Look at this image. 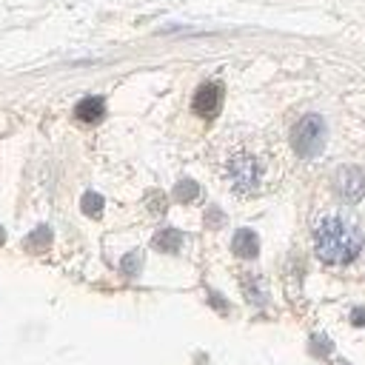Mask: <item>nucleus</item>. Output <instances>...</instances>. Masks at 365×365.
<instances>
[{
  "instance_id": "obj_11",
  "label": "nucleus",
  "mask_w": 365,
  "mask_h": 365,
  "mask_svg": "<svg viewBox=\"0 0 365 365\" xmlns=\"http://www.w3.org/2000/svg\"><path fill=\"white\" fill-rule=\"evenodd\" d=\"M80 208H83V214H88V217H100V211H103V197H100L97 191H88V194H83V200H80Z\"/></svg>"
},
{
  "instance_id": "obj_13",
  "label": "nucleus",
  "mask_w": 365,
  "mask_h": 365,
  "mask_svg": "<svg viewBox=\"0 0 365 365\" xmlns=\"http://www.w3.org/2000/svg\"><path fill=\"white\" fill-rule=\"evenodd\" d=\"M311 348H314V354H328L331 351V342L322 339V336H314V345Z\"/></svg>"
},
{
  "instance_id": "obj_7",
  "label": "nucleus",
  "mask_w": 365,
  "mask_h": 365,
  "mask_svg": "<svg viewBox=\"0 0 365 365\" xmlns=\"http://www.w3.org/2000/svg\"><path fill=\"white\" fill-rule=\"evenodd\" d=\"M74 114H77V120H83V123H97V120L106 114V100H103V97H86V100L77 103Z\"/></svg>"
},
{
  "instance_id": "obj_1",
  "label": "nucleus",
  "mask_w": 365,
  "mask_h": 365,
  "mask_svg": "<svg viewBox=\"0 0 365 365\" xmlns=\"http://www.w3.org/2000/svg\"><path fill=\"white\" fill-rule=\"evenodd\" d=\"M317 257L328 265H348L362 251V231L342 217H322L314 228Z\"/></svg>"
},
{
  "instance_id": "obj_5",
  "label": "nucleus",
  "mask_w": 365,
  "mask_h": 365,
  "mask_svg": "<svg viewBox=\"0 0 365 365\" xmlns=\"http://www.w3.org/2000/svg\"><path fill=\"white\" fill-rule=\"evenodd\" d=\"M194 111L200 117H214L222 106V86L220 83H202L197 91H194V100H191Z\"/></svg>"
},
{
  "instance_id": "obj_4",
  "label": "nucleus",
  "mask_w": 365,
  "mask_h": 365,
  "mask_svg": "<svg viewBox=\"0 0 365 365\" xmlns=\"http://www.w3.org/2000/svg\"><path fill=\"white\" fill-rule=\"evenodd\" d=\"M336 191L342 194V200L356 202L365 197V171L356 165H345L336 171Z\"/></svg>"
},
{
  "instance_id": "obj_3",
  "label": "nucleus",
  "mask_w": 365,
  "mask_h": 365,
  "mask_svg": "<svg viewBox=\"0 0 365 365\" xmlns=\"http://www.w3.org/2000/svg\"><path fill=\"white\" fill-rule=\"evenodd\" d=\"M228 180H231V188L237 194H251L259 188V180H262V165L257 157L251 154H234L228 160Z\"/></svg>"
},
{
  "instance_id": "obj_14",
  "label": "nucleus",
  "mask_w": 365,
  "mask_h": 365,
  "mask_svg": "<svg viewBox=\"0 0 365 365\" xmlns=\"http://www.w3.org/2000/svg\"><path fill=\"white\" fill-rule=\"evenodd\" d=\"M351 322H354V325H365V308H356V311L351 314Z\"/></svg>"
},
{
  "instance_id": "obj_16",
  "label": "nucleus",
  "mask_w": 365,
  "mask_h": 365,
  "mask_svg": "<svg viewBox=\"0 0 365 365\" xmlns=\"http://www.w3.org/2000/svg\"><path fill=\"white\" fill-rule=\"evenodd\" d=\"M0 245H3V228H0Z\"/></svg>"
},
{
  "instance_id": "obj_12",
  "label": "nucleus",
  "mask_w": 365,
  "mask_h": 365,
  "mask_svg": "<svg viewBox=\"0 0 365 365\" xmlns=\"http://www.w3.org/2000/svg\"><path fill=\"white\" fill-rule=\"evenodd\" d=\"M140 262H143V257H140V251H131L128 257H123V271H125V274H137V268H140Z\"/></svg>"
},
{
  "instance_id": "obj_10",
  "label": "nucleus",
  "mask_w": 365,
  "mask_h": 365,
  "mask_svg": "<svg viewBox=\"0 0 365 365\" xmlns=\"http://www.w3.org/2000/svg\"><path fill=\"white\" fill-rule=\"evenodd\" d=\"M174 197H177L180 202H191V200L200 197V185H197L194 180H180L177 188H174Z\"/></svg>"
},
{
  "instance_id": "obj_8",
  "label": "nucleus",
  "mask_w": 365,
  "mask_h": 365,
  "mask_svg": "<svg viewBox=\"0 0 365 365\" xmlns=\"http://www.w3.org/2000/svg\"><path fill=\"white\" fill-rule=\"evenodd\" d=\"M154 248L157 251H165V254H174V251H180V245H182V234L180 231H174V228H163V231H157L154 234Z\"/></svg>"
},
{
  "instance_id": "obj_2",
  "label": "nucleus",
  "mask_w": 365,
  "mask_h": 365,
  "mask_svg": "<svg viewBox=\"0 0 365 365\" xmlns=\"http://www.w3.org/2000/svg\"><path fill=\"white\" fill-rule=\"evenodd\" d=\"M291 145L299 157H317L325 145V120L319 114H305L291 128Z\"/></svg>"
},
{
  "instance_id": "obj_15",
  "label": "nucleus",
  "mask_w": 365,
  "mask_h": 365,
  "mask_svg": "<svg viewBox=\"0 0 365 365\" xmlns=\"http://www.w3.org/2000/svg\"><path fill=\"white\" fill-rule=\"evenodd\" d=\"M205 220H208V225H220V222H222V214H220V211H208Z\"/></svg>"
},
{
  "instance_id": "obj_9",
  "label": "nucleus",
  "mask_w": 365,
  "mask_h": 365,
  "mask_svg": "<svg viewBox=\"0 0 365 365\" xmlns=\"http://www.w3.org/2000/svg\"><path fill=\"white\" fill-rule=\"evenodd\" d=\"M48 242H51V231H48L46 225H40L37 231H31V234L26 237V248H29V251H46Z\"/></svg>"
},
{
  "instance_id": "obj_6",
  "label": "nucleus",
  "mask_w": 365,
  "mask_h": 365,
  "mask_svg": "<svg viewBox=\"0 0 365 365\" xmlns=\"http://www.w3.org/2000/svg\"><path fill=\"white\" fill-rule=\"evenodd\" d=\"M231 248H234L237 257L251 259V257H257V251H259V240H257V234H254L251 228H240V231L234 234V240H231Z\"/></svg>"
}]
</instances>
